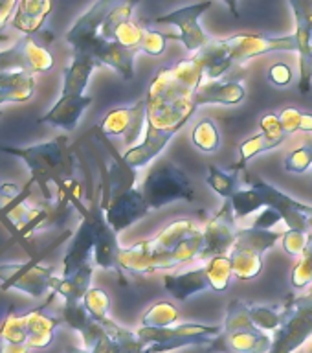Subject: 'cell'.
<instances>
[{"label":"cell","instance_id":"6da1fadb","mask_svg":"<svg viewBox=\"0 0 312 353\" xmlns=\"http://www.w3.org/2000/svg\"><path fill=\"white\" fill-rule=\"evenodd\" d=\"M202 81V66L193 57L160 66L145 96L147 125L143 140L123 153L129 168L138 170L147 165L186 125L198 109L195 94Z\"/></svg>","mask_w":312,"mask_h":353},{"label":"cell","instance_id":"7a4b0ae2","mask_svg":"<svg viewBox=\"0 0 312 353\" xmlns=\"http://www.w3.org/2000/svg\"><path fill=\"white\" fill-rule=\"evenodd\" d=\"M200 252L202 226L191 219H175L151 239L121 248L118 270L132 276L153 274L197 261Z\"/></svg>","mask_w":312,"mask_h":353},{"label":"cell","instance_id":"3957f363","mask_svg":"<svg viewBox=\"0 0 312 353\" xmlns=\"http://www.w3.org/2000/svg\"><path fill=\"white\" fill-rule=\"evenodd\" d=\"M272 52H298L296 35L267 37L259 33H237L225 39H211L200 52L193 54V59L202 66L204 77L215 81L233 66Z\"/></svg>","mask_w":312,"mask_h":353},{"label":"cell","instance_id":"277c9868","mask_svg":"<svg viewBox=\"0 0 312 353\" xmlns=\"http://www.w3.org/2000/svg\"><path fill=\"white\" fill-rule=\"evenodd\" d=\"M0 151L19 157L26 162L32 173V182L41 188L46 203L59 208H68L63 204L65 184L74 179V160L68 148V138L57 137L30 148L0 145Z\"/></svg>","mask_w":312,"mask_h":353},{"label":"cell","instance_id":"5b68a950","mask_svg":"<svg viewBox=\"0 0 312 353\" xmlns=\"http://www.w3.org/2000/svg\"><path fill=\"white\" fill-rule=\"evenodd\" d=\"M274 339L253 324L250 305L242 300H231L226 311L219 336L208 346V352L219 353H270Z\"/></svg>","mask_w":312,"mask_h":353},{"label":"cell","instance_id":"8992f818","mask_svg":"<svg viewBox=\"0 0 312 353\" xmlns=\"http://www.w3.org/2000/svg\"><path fill=\"white\" fill-rule=\"evenodd\" d=\"M231 278H233V270H231L230 258L219 256V258L206 261L198 269L184 270V272H176V274H165L164 287L171 296L184 302L193 294H198L202 291H226Z\"/></svg>","mask_w":312,"mask_h":353},{"label":"cell","instance_id":"52a82bcc","mask_svg":"<svg viewBox=\"0 0 312 353\" xmlns=\"http://www.w3.org/2000/svg\"><path fill=\"white\" fill-rule=\"evenodd\" d=\"M142 193L149 210H158L175 201L195 199V188L189 176L167 159H160L149 170L142 184Z\"/></svg>","mask_w":312,"mask_h":353},{"label":"cell","instance_id":"ba28073f","mask_svg":"<svg viewBox=\"0 0 312 353\" xmlns=\"http://www.w3.org/2000/svg\"><path fill=\"white\" fill-rule=\"evenodd\" d=\"M312 336V287L311 292L289 298L281 303L280 327L274 331L270 353H294Z\"/></svg>","mask_w":312,"mask_h":353},{"label":"cell","instance_id":"9c48e42d","mask_svg":"<svg viewBox=\"0 0 312 353\" xmlns=\"http://www.w3.org/2000/svg\"><path fill=\"white\" fill-rule=\"evenodd\" d=\"M283 239L281 232L261 230V228H239L233 248L228 254L231 261L233 278L252 280L263 269V254Z\"/></svg>","mask_w":312,"mask_h":353},{"label":"cell","instance_id":"30bf717a","mask_svg":"<svg viewBox=\"0 0 312 353\" xmlns=\"http://www.w3.org/2000/svg\"><path fill=\"white\" fill-rule=\"evenodd\" d=\"M222 325L175 324L169 327H138L136 335L145 344L143 353H165L171 350L198 344H211L220 335Z\"/></svg>","mask_w":312,"mask_h":353},{"label":"cell","instance_id":"8fae6325","mask_svg":"<svg viewBox=\"0 0 312 353\" xmlns=\"http://www.w3.org/2000/svg\"><path fill=\"white\" fill-rule=\"evenodd\" d=\"M241 173L242 184L248 188H252L253 192L258 193L261 208L267 206V208L278 212V214L281 215L283 223L289 226V230H298L311 236L312 206H309V204L305 203H300L296 199H292L291 195H287V193H283L275 186L269 184V182H264L263 179H259V176L256 175H250L248 171L241 170Z\"/></svg>","mask_w":312,"mask_h":353},{"label":"cell","instance_id":"7c38bea8","mask_svg":"<svg viewBox=\"0 0 312 353\" xmlns=\"http://www.w3.org/2000/svg\"><path fill=\"white\" fill-rule=\"evenodd\" d=\"M59 276L52 267L35 263H4L0 265V287L2 291H19L32 298H43L48 292L54 294Z\"/></svg>","mask_w":312,"mask_h":353},{"label":"cell","instance_id":"4fadbf2b","mask_svg":"<svg viewBox=\"0 0 312 353\" xmlns=\"http://www.w3.org/2000/svg\"><path fill=\"white\" fill-rule=\"evenodd\" d=\"M211 8V2H200V4H191L178 8V10L165 13V15L154 17L153 24H171L178 28V35H167L171 41H180L186 46L187 52L197 54L209 44L214 37H209L200 26V17Z\"/></svg>","mask_w":312,"mask_h":353},{"label":"cell","instance_id":"5bb4252c","mask_svg":"<svg viewBox=\"0 0 312 353\" xmlns=\"http://www.w3.org/2000/svg\"><path fill=\"white\" fill-rule=\"evenodd\" d=\"M237 232V217L233 214L230 201H225L222 208L206 221L202 226V252L200 259L209 261V259L219 258V256H228L230 250L236 245Z\"/></svg>","mask_w":312,"mask_h":353},{"label":"cell","instance_id":"9a60e30c","mask_svg":"<svg viewBox=\"0 0 312 353\" xmlns=\"http://www.w3.org/2000/svg\"><path fill=\"white\" fill-rule=\"evenodd\" d=\"M145 125H147V107H145V99H140L136 103L118 107L107 112L98 129L107 138L121 137L125 145L131 149L140 140V137L145 134Z\"/></svg>","mask_w":312,"mask_h":353},{"label":"cell","instance_id":"2e32d148","mask_svg":"<svg viewBox=\"0 0 312 353\" xmlns=\"http://www.w3.org/2000/svg\"><path fill=\"white\" fill-rule=\"evenodd\" d=\"M114 4L116 2H110V0H99L74 22V26L66 33V43L70 44L74 54L85 52L99 37L105 19L114 8Z\"/></svg>","mask_w":312,"mask_h":353},{"label":"cell","instance_id":"e0dca14e","mask_svg":"<svg viewBox=\"0 0 312 353\" xmlns=\"http://www.w3.org/2000/svg\"><path fill=\"white\" fill-rule=\"evenodd\" d=\"M147 203L143 199L142 190L132 188L129 192L116 195L114 199H110V203L105 208V219L109 223V226L116 234L127 230L129 226L134 225L136 221L149 214Z\"/></svg>","mask_w":312,"mask_h":353},{"label":"cell","instance_id":"ac0fdd59","mask_svg":"<svg viewBox=\"0 0 312 353\" xmlns=\"http://www.w3.org/2000/svg\"><path fill=\"white\" fill-rule=\"evenodd\" d=\"M81 54L90 55L99 66H110L123 79H132V76H134V57L138 54L136 50L125 48V46L114 43V41H105L99 35Z\"/></svg>","mask_w":312,"mask_h":353},{"label":"cell","instance_id":"d6986e66","mask_svg":"<svg viewBox=\"0 0 312 353\" xmlns=\"http://www.w3.org/2000/svg\"><path fill=\"white\" fill-rule=\"evenodd\" d=\"M92 105V98L90 96H83V98H63L55 101L54 107L46 112L39 121L54 125L57 129L70 132L79 125L83 112Z\"/></svg>","mask_w":312,"mask_h":353},{"label":"cell","instance_id":"ffe728a7","mask_svg":"<svg viewBox=\"0 0 312 353\" xmlns=\"http://www.w3.org/2000/svg\"><path fill=\"white\" fill-rule=\"evenodd\" d=\"M247 92L242 87L241 81L237 79H226V81H219V79H204L200 83V87L197 88L195 94V105L202 107V105L209 103H220V105H236L241 103L245 99Z\"/></svg>","mask_w":312,"mask_h":353},{"label":"cell","instance_id":"44dd1931","mask_svg":"<svg viewBox=\"0 0 312 353\" xmlns=\"http://www.w3.org/2000/svg\"><path fill=\"white\" fill-rule=\"evenodd\" d=\"M52 10L54 4L50 0H21L11 21V28L22 33L24 37H33L35 33L41 32Z\"/></svg>","mask_w":312,"mask_h":353},{"label":"cell","instance_id":"7402d4cb","mask_svg":"<svg viewBox=\"0 0 312 353\" xmlns=\"http://www.w3.org/2000/svg\"><path fill=\"white\" fill-rule=\"evenodd\" d=\"M98 63L87 54H74L70 65L65 68L63 74V98H83L87 96V85L90 81L92 72L98 68Z\"/></svg>","mask_w":312,"mask_h":353},{"label":"cell","instance_id":"603a6c76","mask_svg":"<svg viewBox=\"0 0 312 353\" xmlns=\"http://www.w3.org/2000/svg\"><path fill=\"white\" fill-rule=\"evenodd\" d=\"M121 247L116 237V232L112 230L105 219V215L99 219L98 232H96V241H94V263L96 267H101L105 270H118V259H120Z\"/></svg>","mask_w":312,"mask_h":353},{"label":"cell","instance_id":"cb8c5ba5","mask_svg":"<svg viewBox=\"0 0 312 353\" xmlns=\"http://www.w3.org/2000/svg\"><path fill=\"white\" fill-rule=\"evenodd\" d=\"M94 265H83L81 269H77L70 276H59L57 285L54 289V294H59L65 303L83 302V298L90 291V281H92Z\"/></svg>","mask_w":312,"mask_h":353},{"label":"cell","instance_id":"d4e9b609","mask_svg":"<svg viewBox=\"0 0 312 353\" xmlns=\"http://www.w3.org/2000/svg\"><path fill=\"white\" fill-rule=\"evenodd\" d=\"M294 21H296L294 35H296L298 55H300V83H298V88H300L302 94H309L312 87V39L302 15L294 13Z\"/></svg>","mask_w":312,"mask_h":353},{"label":"cell","instance_id":"484cf974","mask_svg":"<svg viewBox=\"0 0 312 353\" xmlns=\"http://www.w3.org/2000/svg\"><path fill=\"white\" fill-rule=\"evenodd\" d=\"M17 52L21 55L24 68L32 72L33 76L35 74H46L55 65L52 52L43 44L35 43L33 37H21L19 44H17Z\"/></svg>","mask_w":312,"mask_h":353},{"label":"cell","instance_id":"4316f807","mask_svg":"<svg viewBox=\"0 0 312 353\" xmlns=\"http://www.w3.org/2000/svg\"><path fill=\"white\" fill-rule=\"evenodd\" d=\"M28 324V347H46L54 339L55 330L59 327L61 320L44 313L43 309L26 313Z\"/></svg>","mask_w":312,"mask_h":353},{"label":"cell","instance_id":"83f0119b","mask_svg":"<svg viewBox=\"0 0 312 353\" xmlns=\"http://www.w3.org/2000/svg\"><path fill=\"white\" fill-rule=\"evenodd\" d=\"M241 171L233 170L230 171L219 170L217 165H208V176H206V184L214 190L217 195L230 201L237 192H239V184H241Z\"/></svg>","mask_w":312,"mask_h":353},{"label":"cell","instance_id":"f1b7e54d","mask_svg":"<svg viewBox=\"0 0 312 353\" xmlns=\"http://www.w3.org/2000/svg\"><path fill=\"white\" fill-rule=\"evenodd\" d=\"M178 309L171 302H156L154 305L143 313L142 316V325L143 327H169L178 322Z\"/></svg>","mask_w":312,"mask_h":353},{"label":"cell","instance_id":"f546056e","mask_svg":"<svg viewBox=\"0 0 312 353\" xmlns=\"http://www.w3.org/2000/svg\"><path fill=\"white\" fill-rule=\"evenodd\" d=\"M195 148L202 153H215L220 148V132L211 118H204L195 125L191 134Z\"/></svg>","mask_w":312,"mask_h":353},{"label":"cell","instance_id":"4dcf8cb0","mask_svg":"<svg viewBox=\"0 0 312 353\" xmlns=\"http://www.w3.org/2000/svg\"><path fill=\"white\" fill-rule=\"evenodd\" d=\"M281 140H270L259 132L256 137L248 138L247 142H242L239 145V164L231 165L233 170H245V165L248 164V160H252L253 157L264 153V151H270V149H275L278 145H281Z\"/></svg>","mask_w":312,"mask_h":353},{"label":"cell","instance_id":"1f68e13d","mask_svg":"<svg viewBox=\"0 0 312 353\" xmlns=\"http://www.w3.org/2000/svg\"><path fill=\"white\" fill-rule=\"evenodd\" d=\"M0 342L10 344H26L28 346V324L26 314H8L0 324Z\"/></svg>","mask_w":312,"mask_h":353},{"label":"cell","instance_id":"d6a6232c","mask_svg":"<svg viewBox=\"0 0 312 353\" xmlns=\"http://www.w3.org/2000/svg\"><path fill=\"white\" fill-rule=\"evenodd\" d=\"M134 8H136V2H116L114 8L110 10V13L107 15V19H105L99 35H101L105 41H112V39H114L116 28L120 26L121 22L132 19V15H134Z\"/></svg>","mask_w":312,"mask_h":353},{"label":"cell","instance_id":"836d02e7","mask_svg":"<svg viewBox=\"0 0 312 353\" xmlns=\"http://www.w3.org/2000/svg\"><path fill=\"white\" fill-rule=\"evenodd\" d=\"M292 285L296 289H307L312 287V232L309 236V243L305 252L298 258L296 265L291 272Z\"/></svg>","mask_w":312,"mask_h":353},{"label":"cell","instance_id":"e575fe53","mask_svg":"<svg viewBox=\"0 0 312 353\" xmlns=\"http://www.w3.org/2000/svg\"><path fill=\"white\" fill-rule=\"evenodd\" d=\"M83 305L88 311V314L94 320L109 319L110 311V296L109 292L99 289V287H90V291L83 298Z\"/></svg>","mask_w":312,"mask_h":353},{"label":"cell","instance_id":"d590c367","mask_svg":"<svg viewBox=\"0 0 312 353\" xmlns=\"http://www.w3.org/2000/svg\"><path fill=\"white\" fill-rule=\"evenodd\" d=\"M143 33H145V28L140 26L136 21L129 19V21L121 22L120 26L116 28L114 39H112V41L121 44V46H125V48L140 52V44H142Z\"/></svg>","mask_w":312,"mask_h":353},{"label":"cell","instance_id":"8d00e7d4","mask_svg":"<svg viewBox=\"0 0 312 353\" xmlns=\"http://www.w3.org/2000/svg\"><path fill=\"white\" fill-rule=\"evenodd\" d=\"M250 316L261 331H275L280 327L281 305H250Z\"/></svg>","mask_w":312,"mask_h":353},{"label":"cell","instance_id":"74e56055","mask_svg":"<svg viewBox=\"0 0 312 353\" xmlns=\"http://www.w3.org/2000/svg\"><path fill=\"white\" fill-rule=\"evenodd\" d=\"M63 320H65L66 324L70 325L72 330L79 331L81 335L88 330V325L94 322V319L88 314L85 305H83V302L65 303V309H63Z\"/></svg>","mask_w":312,"mask_h":353},{"label":"cell","instance_id":"f35d334b","mask_svg":"<svg viewBox=\"0 0 312 353\" xmlns=\"http://www.w3.org/2000/svg\"><path fill=\"white\" fill-rule=\"evenodd\" d=\"M312 165V151L309 145L296 148L294 151L287 154L285 170L291 173H305Z\"/></svg>","mask_w":312,"mask_h":353},{"label":"cell","instance_id":"ab89813d","mask_svg":"<svg viewBox=\"0 0 312 353\" xmlns=\"http://www.w3.org/2000/svg\"><path fill=\"white\" fill-rule=\"evenodd\" d=\"M259 125H261V132L267 138H270V140H281V142H285L287 137H289L285 129H283V125H281L280 114L278 112H264L261 116Z\"/></svg>","mask_w":312,"mask_h":353},{"label":"cell","instance_id":"60d3db41","mask_svg":"<svg viewBox=\"0 0 312 353\" xmlns=\"http://www.w3.org/2000/svg\"><path fill=\"white\" fill-rule=\"evenodd\" d=\"M309 236L303 234V232L298 230H287L283 234V239H281V245H283V250H285L289 256H294V258H300L305 248H307Z\"/></svg>","mask_w":312,"mask_h":353},{"label":"cell","instance_id":"b9f144b4","mask_svg":"<svg viewBox=\"0 0 312 353\" xmlns=\"http://www.w3.org/2000/svg\"><path fill=\"white\" fill-rule=\"evenodd\" d=\"M165 43H167V35L156 32V30H145L140 44V52L149 55H162L165 50Z\"/></svg>","mask_w":312,"mask_h":353},{"label":"cell","instance_id":"7bdbcfd3","mask_svg":"<svg viewBox=\"0 0 312 353\" xmlns=\"http://www.w3.org/2000/svg\"><path fill=\"white\" fill-rule=\"evenodd\" d=\"M280 114L281 125L285 129V132L291 137L292 132H300V123H302L303 110L296 109V107H285V109L278 112Z\"/></svg>","mask_w":312,"mask_h":353},{"label":"cell","instance_id":"ee69618b","mask_svg":"<svg viewBox=\"0 0 312 353\" xmlns=\"http://www.w3.org/2000/svg\"><path fill=\"white\" fill-rule=\"evenodd\" d=\"M269 81L274 83L275 87H287L292 83V68L287 63H275L270 66Z\"/></svg>","mask_w":312,"mask_h":353},{"label":"cell","instance_id":"f6af8a7d","mask_svg":"<svg viewBox=\"0 0 312 353\" xmlns=\"http://www.w3.org/2000/svg\"><path fill=\"white\" fill-rule=\"evenodd\" d=\"M289 6H291V10L294 13L302 15V19L307 24L309 32H311L312 39V0H291Z\"/></svg>","mask_w":312,"mask_h":353},{"label":"cell","instance_id":"bcb514c9","mask_svg":"<svg viewBox=\"0 0 312 353\" xmlns=\"http://www.w3.org/2000/svg\"><path fill=\"white\" fill-rule=\"evenodd\" d=\"M281 219V215L278 214V212H274V210H263L261 214L258 215V219L253 221V228H261V230H272V226L278 225Z\"/></svg>","mask_w":312,"mask_h":353},{"label":"cell","instance_id":"7dc6e473","mask_svg":"<svg viewBox=\"0 0 312 353\" xmlns=\"http://www.w3.org/2000/svg\"><path fill=\"white\" fill-rule=\"evenodd\" d=\"M17 6H19L17 0H0V32H4L8 30V26H11Z\"/></svg>","mask_w":312,"mask_h":353},{"label":"cell","instance_id":"c3c4849f","mask_svg":"<svg viewBox=\"0 0 312 353\" xmlns=\"http://www.w3.org/2000/svg\"><path fill=\"white\" fill-rule=\"evenodd\" d=\"M30 347L26 344H10V342H0V353H28Z\"/></svg>","mask_w":312,"mask_h":353},{"label":"cell","instance_id":"681fc988","mask_svg":"<svg viewBox=\"0 0 312 353\" xmlns=\"http://www.w3.org/2000/svg\"><path fill=\"white\" fill-rule=\"evenodd\" d=\"M66 353H92V352H88V350H81V347H68L66 350Z\"/></svg>","mask_w":312,"mask_h":353},{"label":"cell","instance_id":"f907efd6","mask_svg":"<svg viewBox=\"0 0 312 353\" xmlns=\"http://www.w3.org/2000/svg\"><path fill=\"white\" fill-rule=\"evenodd\" d=\"M305 145H309V148H311V151H312V137H311V140H309V142L305 143Z\"/></svg>","mask_w":312,"mask_h":353},{"label":"cell","instance_id":"816d5d0a","mask_svg":"<svg viewBox=\"0 0 312 353\" xmlns=\"http://www.w3.org/2000/svg\"><path fill=\"white\" fill-rule=\"evenodd\" d=\"M2 114H4V112H2V110H0V116H2Z\"/></svg>","mask_w":312,"mask_h":353},{"label":"cell","instance_id":"f5cc1de1","mask_svg":"<svg viewBox=\"0 0 312 353\" xmlns=\"http://www.w3.org/2000/svg\"><path fill=\"white\" fill-rule=\"evenodd\" d=\"M311 353H312V347H311Z\"/></svg>","mask_w":312,"mask_h":353}]
</instances>
